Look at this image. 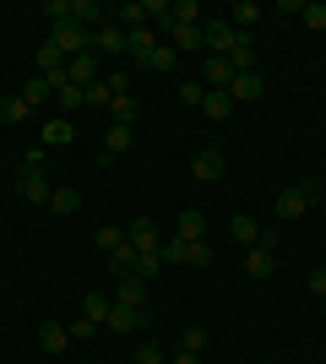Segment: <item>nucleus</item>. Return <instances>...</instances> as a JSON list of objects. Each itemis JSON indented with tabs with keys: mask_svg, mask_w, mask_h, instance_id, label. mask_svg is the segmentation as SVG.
Masks as SVG:
<instances>
[{
	"mask_svg": "<svg viewBox=\"0 0 326 364\" xmlns=\"http://www.w3.org/2000/svg\"><path fill=\"white\" fill-rule=\"evenodd\" d=\"M49 44L60 49L65 60H77V55H93V28H82V22H55V33H49Z\"/></svg>",
	"mask_w": 326,
	"mask_h": 364,
	"instance_id": "nucleus-1",
	"label": "nucleus"
},
{
	"mask_svg": "<svg viewBox=\"0 0 326 364\" xmlns=\"http://www.w3.org/2000/svg\"><path fill=\"white\" fill-rule=\"evenodd\" d=\"M315 196H321V185H315V180H299L294 191H283V196H278V218H283V223L305 218V213H310V201H315Z\"/></svg>",
	"mask_w": 326,
	"mask_h": 364,
	"instance_id": "nucleus-2",
	"label": "nucleus"
},
{
	"mask_svg": "<svg viewBox=\"0 0 326 364\" xmlns=\"http://www.w3.org/2000/svg\"><path fill=\"white\" fill-rule=\"evenodd\" d=\"M202 38H207V49H212V55H234L250 33H239L234 22H202Z\"/></svg>",
	"mask_w": 326,
	"mask_h": 364,
	"instance_id": "nucleus-3",
	"label": "nucleus"
},
{
	"mask_svg": "<svg viewBox=\"0 0 326 364\" xmlns=\"http://www.w3.org/2000/svg\"><path fill=\"white\" fill-rule=\"evenodd\" d=\"M93 55H98V60H109V55H120V60H125V55H131V33H125L120 22H104V28L93 33Z\"/></svg>",
	"mask_w": 326,
	"mask_h": 364,
	"instance_id": "nucleus-4",
	"label": "nucleus"
},
{
	"mask_svg": "<svg viewBox=\"0 0 326 364\" xmlns=\"http://www.w3.org/2000/svg\"><path fill=\"white\" fill-rule=\"evenodd\" d=\"M109 332H141L147 326V304H109Z\"/></svg>",
	"mask_w": 326,
	"mask_h": 364,
	"instance_id": "nucleus-5",
	"label": "nucleus"
},
{
	"mask_svg": "<svg viewBox=\"0 0 326 364\" xmlns=\"http://www.w3.org/2000/svg\"><path fill=\"white\" fill-rule=\"evenodd\" d=\"M190 174H196L202 185H217V180H223V147H212V141H207V147L190 158Z\"/></svg>",
	"mask_w": 326,
	"mask_h": 364,
	"instance_id": "nucleus-6",
	"label": "nucleus"
},
{
	"mask_svg": "<svg viewBox=\"0 0 326 364\" xmlns=\"http://www.w3.org/2000/svg\"><path fill=\"white\" fill-rule=\"evenodd\" d=\"M38 348L44 353H65L71 348V326H65V321H38Z\"/></svg>",
	"mask_w": 326,
	"mask_h": 364,
	"instance_id": "nucleus-7",
	"label": "nucleus"
},
{
	"mask_svg": "<svg viewBox=\"0 0 326 364\" xmlns=\"http://www.w3.org/2000/svg\"><path fill=\"white\" fill-rule=\"evenodd\" d=\"M16 191L33 201V207H49V196H55V185L44 180V174H33V168H22V180H16Z\"/></svg>",
	"mask_w": 326,
	"mask_h": 364,
	"instance_id": "nucleus-8",
	"label": "nucleus"
},
{
	"mask_svg": "<svg viewBox=\"0 0 326 364\" xmlns=\"http://www.w3.org/2000/svg\"><path fill=\"white\" fill-rule=\"evenodd\" d=\"M174 240H207V213L202 207H185L174 218Z\"/></svg>",
	"mask_w": 326,
	"mask_h": 364,
	"instance_id": "nucleus-9",
	"label": "nucleus"
},
{
	"mask_svg": "<svg viewBox=\"0 0 326 364\" xmlns=\"http://www.w3.org/2000/svg\"><path fill=\"white\" fill-rule=\"evenodd\" d=\"M261 92H266L261 76H256V71H239V76H234V87H229V98H234V104H256Z\"/></svg>",
	"mask_w": 326,
	"mask_h": 364,
	"instance_id": "nucleus-10",
	"label": "nucleus"
},
{
	"mask_svg": "<svg viewBox=\"0 0 326 364\" xmlns=\"http://www.w3.org/2000/svg\"><path fill=\"white\" fill-rule=\"evenodd\" d=\"M65 76H71V87H93V82H98V55H77V60H65Z\"/></svg>",
	"mask_w": 326,
	"mask_h": 364,
	"instance_id": "nucleus-11",
	"label": "nucleus"
},
{
	"mask_svg": "<svg viewBox=\"0 0 326 364\" xmlns=\"http://www.w3.org/2000/svg\"><path fill=\"white\" fill-rule=\"evenodd\" d=\"M169 49L174 55H202L207 38H202V28H169Z\"/></svg>",
	"mask_w": 326,
	"mask_h": 364,
	"instance_id": "nucleus-12",
	"label": "nucleus"
},
{
	"mask_svg": "<svg viewBox=\"0 0 326 364\" xmlns=\"http://www.w3.org/2000/svg\"><path fill=\"white\" fill-rule=\"evenodd\" d=\"M245 272H250V277H272V272H278V250L250 245V250H245Z\"/></svg>",
	"mask_w": 326,
	"mask_h": 364,
	"instance_id": "nucleus-13",
	"label": "nucleus"
},
{
	"mask_svg": "<svg viewBox=\"0 0 326 364\" xmlns=\"http://www.w3.org/2000/svg\"><path fill=\"white\" fill-rule=\"evenodd\" d=\"M44 147H65V141H77V120H65V114H55V120L44 125Z\"/></svg>",
	"mask_w": 326,
	"mask_h": 364,
	"instance_id": "nucleus-14",
	"label": "nucleus"
},
{
	"mask_svg": "<svg viewBox=\"0 0 326 364\" xmlns=\"http://www.w3.org/2000/svg\"><path fill=\"white\" fill-rule=\"evenodd\" d=\"M158 44H163V38H158L153 28H136V33H131V55H125V60H141V65H147Z\"/></svg>",
	"mask_w": 326,
	"mask_h": 364,
	"instance_id": "nucleus-15",
	"label": "nucleus"
},
{
	"mask_svg": "<svg viewBox=\"0 0 326 364\" xmlns=\"http://www.w3.org/2000/svg\"><path fill=\"white\" fill-rule=\"evenodd\" d=\"M131 147V125H109V136H104V152H98V164H114L120 152Z\"/></svg>",
	"mask_w": 326,
	"mask_h": 364,
	"instance_id": "nucleus-16",
	"label": "nucleus"
},
{
	"mask_svg": "<svg viewBox=\"0 0 326 364\" xmlns=\"http://www.w3.org/2000/svg\"><path fill=\"white\" fill-rule=\"evenodd\" d=\"M125 240L136 245V250H158V223L153 218H136V223L125 228Z\"/></svg>",
	"mask_w": 326,
	"mask_h": 364,
	"instance_id": "nucleus-17",
	"label": "nucleus"
},
{
	"mask_svg": "<svg viewBox=\"0 0 326 364\" xmlns=\"http://www.w3.org/2000/svg\"><path fill=\"white\" fill-rule=\"evenodd\" d=\"M136 256H141V250L125 240L120 250H109V272H114V277H131V272H136Z\"/></svg>",
	"mask_w": 326,
	"mask_h": 364,
	"instance_id": "nucleus-18",
	"label": "nucleus"
},
{
	"mask_svg": "<svg viewBox=\"0 0 326 364\" xmlns=\"http://www.w3.org/2000/svg\"><path fill=\"white\" fill-rule=\"evenodd\" d=\"M71 22H82V28H104V6L98 0H71Z\"/></svg>",
	"mask_w": 326,
	"mask_h": 364,
	"instance_id": "nucleus-19",
	"label": "nucleus"
},
{
	"mask_svg": "<svg viewBox=\"0 0 326 364\" xmlns=\"http://www.w3.org/2000/svg\"><path fill=\"white\" fill-rule=\"evenodd\" d=\"M229 234H234V240H239V245H245V250H250V245L261 240V223H256V218H250V213H234Z\"/></svg>",
	"mask_w": 326,
	"mask_h": 364,
	"instance_id": "nucleus-20",
	"label": "nucleus"
},
{
	"mask_svg": "<svg viewBox=\"0 0 326 364\" xmlns=\"http://www.w3.org/2000/svg\"><path fill=\"white\" fill-rule=\"evenodd\" d=\"M109 304H114V299H109V294H82V316H87V321H93V326H104V321H109Z\"/></svg>",
	"mask_w": 326,
	"mask_h": 364,
	"instance_id": "nucleus-21",
	"label": "nucleus"
},
{
	"mask_svg": "<svg viewBox=\"0 0 326 364\" xmlns=\"http://www.w3.org/2000/svg\"><path fill=\"white\" fill-rule=\"evenodd\" d=\"M22 98H28V109L49 104V98H55V82H49V76H28V87H22Z\"/></svg>",
	"mask_w": 326,
	"mask_h": 364,
	"instance_id": "nucleus-22",
	"label": "nucleus"
},
{
	"mask_svg": "<svg viewBox=\"0 0 326 364\" xmlns=\"http://www.w3.org/2000/svg\"><path fill=\"white\" fill-rule=\"evenodd\" d=\"M109 114H114V125H136L141 120V104L131 98V92H120V98L109 104Z\"/></svg>",
	"mask_w": 326,
	"mask_h": 364,
	"instance_id": "nucleus-23",
	"label": "nucleus"
},
{
	"mask_svg": "<svg viewBox=\"0 0 326 364\" xmlns=\"http://www.w3.org/2000/svg\"><path fill=\"white\" fill-rule=\"evenodd\" d=\"M49 213L55 218H77L82 213V191H55V196H49Z\"/></svg>",
	"mask_w": 326,
	"mask_h": 364,
	"instance_id": "nucleus-24",
	"label": "nucleus"
},
{
	"mask_svg": "<svg viewBox=\"0 0 326 364\" xmlns=\"http://www.w3.org/2000/svg\"><path fill=\"white\" fill-rule=\"evenodd\" d=\"M158 256H163V267H185V261H190V240H174V234H169V240L158 245Z\"/></svg>",
	"mask_w": 326,
	"mask_h": 364,
	"instance_id": "nucleus-25",
	"label": "nucleus"
},
{
	"mask_svg": "<svg viewBox=\"0 0 326 364\" xmlns=\"http://www.w3.org/2000/svg\"><path fill=\"white\" fill-rule=\"evenodd\" d=\"M114 304H147V283H141V277H120Z\"/></svg>",
	"mask_w": 326,
	"mask_h": 364,
	"instance_id": "nucleus-26",
	"label": "nucleus"
},
{
	"mask_svg": "<svg viewBox=\"0 0 326 364\" xmlns=\"http://www.w3.org/2000/svg\"><path fill=\"white\" fill-rule=\"evenodd\" d=\"M229 22H234V28H239V33H250V28H256V22H261V6H256V0H239V6H234V11H229Z\"/></svg>",
	"mask_w": 326,
	"mask_h": 364,
	"instance_id": "nucleus-27",
	"label": "nucleus"
},
{
	"mask_svg": "<svg viewBox=\"0 0 326 364\" xmlns=\"http://www.w3.org/2000/svg\"><path fill=\"white\" fill-rule=\"evenodd\" d=\"M120 28H125V33L153 28V22H147V0H131V6H120Z\"/></svg>",
	"mask_w": 326,
	"mask_h": 364,
	"instance_id": "nucleus-28",
	"label": "nucleus"
},
{
	"mask_svg": "<svg viewBox=\"0 0 326 364\" xmlns=\"http://www.w3.org/2000/svg\"><path fill=\"white\" fill-rule=\"evenodd\" d=\"M33 65H38V71L44 76H55V71H65V55L55 44H38V55H33Z\"/></svg>",
	"mask_w": 326,
	"mask_h": 364,
	"instance_id": "nucleus-29",
	"label": "nucleus"
},
{
	"mask_svg": "<svg viewBox=\"0 0 326 364\" xmlns=\"http://www.w3.org/2000/svg\"><path fill=\"white\" fill-rule=\"evenodd\" d=\"M28 120V98L16 92V98H0V125H22Z\"/></svg>",
	"mask_w": 326,
	"mask_h": 364,
	"instance_id": "nucleus-30",
	"label": "nucleus"
},
{
	"mask_svg": "<svg viewBox=\"0 0 326 364\" xmlns=\"http://www.w3.org/2000/svg\"><path fill=\"white\" fill-rule=\"evenodd\" d=\"M202 109H207V120H229V114H234V98H229V92H207Z\"/></svg>",
	"mask_w": 326,
	"mask_h": 364,
	"instance_id": "nucleus-31",
	"label": "nucleus"
},
{
	"mask_svg": "<svg viewBox=\"0 0 326 364\" xmlns=\"http://www.w3.org/2000/svg\"><path fill=\"white\" fill-rule=\"evenodd\" d=\"M169 28H202V11H196V0H174V22Z\"/></svg>",
	"mask_w": 326,
	"mask_h": 364,
	"instance_id": "nucleus-32",
	"label": "nucleus"
},
{
	"mask_svg": "<svg viewBox=\"0 0 326 364\" xmlns=\"http://www.w3.org/2000/svg\"><path fill=\"white\" fill-rule=\"evenodd\" d=\"M158 272H163V256H158V250H141V256H136V272H131V277H141V283H147V277H158Z\"/></svg>",
	"mask_w": 326,
	"mask_h": 364,
	"instance_id": "nucleus-33",
	"label": "nucleus"
},
{
	"mask_svg": "<svg viewBox=\"0 0 326 364\" xmlns=\"http://www.w3.org/2000/svg\"><path fill=\"white\" fill-rule=\"evenodd\" d=\"M55 98H60L65 120H71V109H82V104H87V87H60V92H55Z\"/></svg>",
	"mask_w": 326,
	"mask_h": 364,
	"instance_id": "nucleus-34",
	"label": "nucleus"
},
{
	"mask_svg": "<svg viewBox=\"0 0 326 364\" xmlns=\"http://www.w3.org/2000/svg\"><path fill=\"white\" fill-rule=\"evenodd\" d=\"M180 348H185V353H202V348H207V326H185Z\"/></svg>",
	"mask_w": 326,
	"mask_h": 364,
	"instance_id": "nucleus-35",
	"label": "nucleus"
},
{
	"mask_svg": "<svg viewBox=\"0 0 326 364\" xmlns=\"http://www.w3.org/2000/svg\"><path fill=\"white\" fill-rule=\"evenodd\" d=\"M147 65H153V71H174V65H180V55H174L169 44H158V49H153V60H147Z\"/></svg>",
	"mask_w": 326,
	"mask_h": 364,
	"instance_id": "nucleus-36",
	"label": "nucleus"
},
{
	"mask_svg": "<svg viewBox=\"0 0 326 364\" xmlns=\"http://www.w3.org/2000/svg\"><path fill=\"white\" fill-rule=\"evenodd\" d=\"M93 240H98V250L109 256V250H120V245H125V234H120V228H98Z\"/></svg>",
	"mask_w": 326,
	"mask_h": 364,
	"instance_id": "nucleus-37",
	"label": "nucleus"
},
{
	"mask_svg": "<svg viewBox=\"0 0 326 364\" xmlns=\"http://www.w3.org/2000/svg\"><path fill=\"white\" fill-rule=\"evenodd\" d=\"M87 104H114V92H109V82H104V76H98V82H93V87H87Z\"/></svg>",
	"mask_w": 326,
	"mask_h": 364,
	"instance_id": "nucleus-38",
	"label": "nucleus"
},
{
	"mask_svg": "<svg viewBox=\"0 0 326 364\" xmlns=\"http://www.w3.org/2000/svg\"><path fill=\"white\" fill-rule=\"evenodd\" d=\"M131 364H163V348H158V343H141V348H136V359H131Z\"/></svg>",
	"mask_w": 326,
	"mask_h": 364,
	"instance_id": "nucleus-39",
	"label": "nucleus"
},
{
	"mask_svg": "<svg viewBox=\"0 0 326 364\" xmlns=\"http://www.w3.org/2000/svg\"><path fill=\"white\" fill-rule=\"evenodd\" d=\"M202 98H207L202 82H180V104H202Z\"/></svg>",
	"mask_w": 326,
	"mask_h": 364,
	"instance_id": "nucleus-40",
	"label": "nucleus"
},
{
	"mask_svg": "<svg viewBox=\"0 0 326 364\" xmlns=\"http://www.w3.org/2000/svg\"><path fill=\"white\" fill-rule=\"evenodd\" d=\"M44 16L49 22H65V16H71V0H44Z\"/></svg>",
	"mask_w": 326,
	"mask_h": 364,
	"instance_id": "nucleus-41",
	"label": "nucleus"
},
{
	"mask_svg": "<svg viewBox=\"0 0 326 364\" xmlns=\"http://www.w3.org/2000/svg\"><path fill=\"white\" fill-rule=\"evenodd\" d=\"M190 267H212V250H207V240H190Z\"/></svg>",
	"mask_w": 326,
	"mask_h": 364,
	"instance_id": "nucleus-42",
	"label": "nucleus"
},
{
	"mask_svg": "<svg viewBox=\"0 0 326 364\" xmlns=\"http://www.w3.org/2000/svg\"><path fill=\"white\" fill-rule=\"evenodd\" d=\"M65 326H71V337H77V343H87V337L98 332V326H93V321H87V316H77V321H65Z\"/></svg>",
	"mask_w": 326,
	"mask_h": 364,
	"instance_id": "nucleus-43",
	"label": "nucleus"
},
{
	"mask_svg": "<svg viewBox=\"0 0 326 364\" xmlns=\"http://www.w3.org/2000/svg\"><path fill=\"white\" fill-rule=\"evenodd\" d=\"M104 82H109V92H114V98H120V92H131V71H109Z\"/></svg>",
	"mask_w": 326,
	"mask_h": 364,
	"instance_id": "nucleus-44",
	"label": "nucleus"
},
{
	"mask_svg": "<svg viewBox=\"0 0 326 364\" xmlns=\"http://www.w3.org/2000/svg\"><path fill=\"white\" fill-rule=\"evenodd\" d=\"M299 16H305V28H326V6H299Z\"/></svg>",
	"mask_w": 326,
	"mask_h": 364,
	"instance_id": "nucleus-45",
	"label": "nucleus"
},
{
	"mask_svg": "<svg viewBox=\"0 0 326 364\" xmlns=\"http://www.w3.org/2000/svg\"><path fill=\"white\" fill-rule=\"evenodd\" d=\"M22 168H33V174H44V147H28V152H22Z\"/></svg>",
	"mask_w": 326,
	"mask_h": 364,
	"instance_id": "nucleus-46",
	"label": "nucleus"
},
{
	"mask_svg": "<svg viewBox=\"0 0 326 364\" xmlns=\"http://www.w3.org/2000/svg\"><path fill=\"white\" fill-rule=\"evenodd\" d=\"M305 283H310V294H321V299H326V272H310Z\"/></svg>",
	"mask_w": 326,
	"mask_h": 364,
	"instance_id": "nucleus-47",
	"label": "nucleus"
},
{
	"mask_svg": "<svg viewBox=\"0 0 326 364\" xmlns=\"http://www.w3.org/2000/svg\"><path fill=\"white\" fill-rule=\"evenodd\" d=\"M169 364H202V353H185V348H180V353H174Z\"/></svg>",
	"mask_w": 326,
	"mask_h": 364,
	"instance_id": "nucleus-48",
	"label": "nucleus"
}]
</instances>
